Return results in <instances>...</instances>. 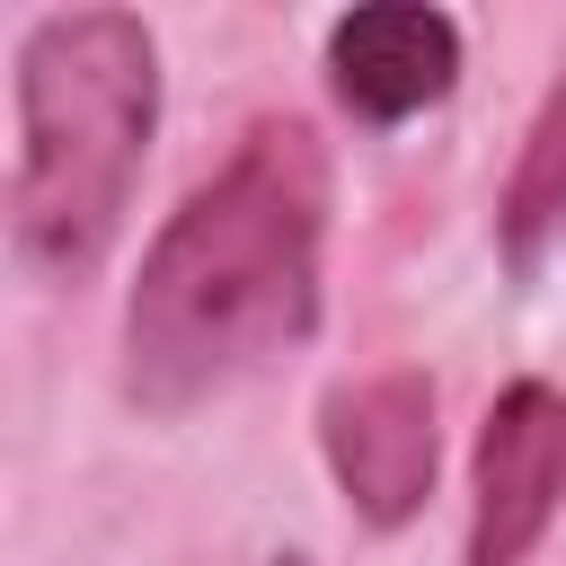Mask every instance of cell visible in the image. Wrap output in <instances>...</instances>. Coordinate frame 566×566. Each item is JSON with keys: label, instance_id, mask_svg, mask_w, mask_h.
<instances>
[{"label": "cell", "instance_id": "1", "mask_svg": "<svg viewBox=\"0 0 566 566\" xmlns=\"http://www.w3.org/2000/svg\"><path fill=\"white\" fill-rule=\"evenodd\" d=\"M327 203V142L301 115H265L159 221L124 301V398L142 416H195L318 336Z\"/></svg>", "mask_w": 566, "mask_h": 566}, {"label": "cell", "instance_id": "2", "mask_svg": "<svg viewBox=\"0 0 566 566\" xmlns=\"http://www.w3.org/2000/svg\"><path fill=\"white\" fill-rule=\"evenodd\" d=\"M159 133V35L133 9H53L18 35L9 256L35 283H88L133 212Z\"/></svg>", "mask_w": 566, "mask_h": 566}, {"label": "cell", "instance_id": "3", "mask_svg": "<svg viewBox=\"0 0 566 566\" xmlns=\"http://www.w3.org/2000/svg\"><path fill=\"white\" fill-rule=\"evenodd\" d=\"M318 451L336 495L354 504V522L371 531H407L442 478V398L416 363L336 380L318 398Z\"/></svg>", "mask_w": 566, "mask_h": 566}, {"label": "cell", "instance_id": "4", "mask_svg": "<svg viewBox=\"0 0 566 566\" xmlns=\"http://www.w3.org/2000/svg\"><path fill=\"white\" fill-rule=\"evenodd\" d=\"M566 504V389L522 371L495 389L478 451H469V557L460 566H522Z\"/></svg>", "mask_w": 566, "mask_h": 566}, {"label": "cell", "instance_id": "5", "mask_svg": "<svg viewBox=\"0 0 566 566\" xmlns=\"http://www.w3.org/2000/svg\"><path fill=\"white\" fill-rule=\"evenodd\" d=\"M460 80V18L424 0H371L327 27V88L354 124L389 133L424 106H442Z\"/></svg>", "mask_w": 566, "mask_h": 566}, {"label": "cell", "instance_id": "6", "mask_svg": "<svg viewBox=\"0 0 566 566\" xmlns=\"http://www.w3.org/2000/svg\"><path fill=\"white\" fill-rule=\"evenodd\" d=\"M566 239V71L548 80L531 133H522V159L504 177V203H495V248L513 274H539V256Z\"/></svg>", "mask_w": 566, "mask_h": 566}, {"label": "cell", "instance_id": "7", "mask_svg": "<svg viewBox=\"0 0 566 566\" xmlns=\"http://www.w3.org/2000/svg\"><path fill=\"white\" fill-rule=\"evenodd\" d=\"M274 566H310V557H274Z\"/></svg>", "mask_w": 566, "mask_h": 566}]
</instances>
